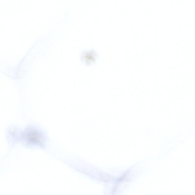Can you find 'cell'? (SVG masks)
<instances>
[{
    "label": "cell",
    "mask_w": 195,
    "mask_h": 195,
    "mask_svg": "<svg viewBox=\"0 0 195 195\" xmlns=\"http://www.w3.org/2000/svg\"><path fill=\"white\" fill-rule=\"evenodd\" d=\"M96 53H94L93 51H89L84 54L83 56H84V60L86 63L88 62L92 63L94 62V60H95L96 57Z\"/></svg>",
    "instance_id": "6da1fadb"
}]
</instances>
